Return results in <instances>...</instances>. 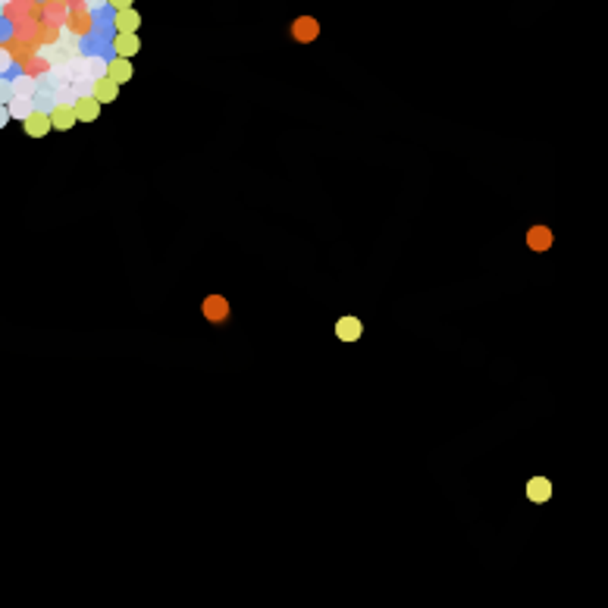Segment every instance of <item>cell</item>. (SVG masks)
<instances>
[{
	"mask_svg": "<svg viewBox=\"0 0 608 608\" xmlns=\"http://www.w3.org/2000/svg\"><path fill=\"white\" fill-rule=\"evenodd\" d=\"M119 94V85L113 82L110 75H101V79H94V88H91V97H94L97 104L104 107V104H113Z\"/></svg>",
	"mask_w": 608,
	"mask_h": 608,
	"instance_id": "cell-10",
	"label": "cell"
},
{
	"mask_svg": "<svg viewBox=\"0 0 608 608\" xmlns=\"http://www.w3.org/2000/svg\"><path fill=\"white\" fill-rule=\"evenodd\" d=\"M527 498L533 505H542L552 498V480L549 477H530L527 480Z\"/></svg>",
	"mask_w": 608,
	"mask_h": 608,
	"instance_id": "cell-9",
	"label": "cell"
},
{
	"mask_svg": "<svg viewBox=\"0 0 608 608\" xmlns=\"http://www.w3.org/2000/svg\"><path fill=\"white\" fill-rule=\"evenodd\" d=\"M75 66H79V75L101 79V75H107V57L104 53H82V57L75 60Z\"/></svg>",
	"mask_w": 608,
	"mask_h": 608,
	"instance_id": "cell-5",
	"label": "cell"
},
{
	"mask_svg": "<svg viewBox=\"0 0 608 608\" xmlns=\"http://www.w3.org/2000/svg\"><path fill=\"white\" fill-rule=\"evenodd\" d=\"M75 123H79V116H75V110L69 104H57L51 110V126L60 129V132H69Z\"/></svg>",
	"mask_w": 608,
	"mask_h": 608,
	"instance_id": "cell-15",
	"label": "cell"
},
{
	"mask_svg": "<svg viewBox=\"0 0 608 608\" xmlns=\"http://www.w3.org/2000/svg\"><path fill=\"white\" fill-rule=\"evenodd\" d=\"M73 91H75V97H88L91 94V88H94V79H88V75H73Z\"/></svg>",
	"mask_w": 608,
	"mask_h": 608,
	"instance_id": "cell-23",
	"label": "cell"
},
{
	"mask_svg": "<svg viewBox=\"0 0 608 608\" xmlns=\"http://www.w3.org/2000/svg\"><path fill=\"white\" fill-rule=\"evenodd\" d=\"M7 113H10V119H19V123H23V119L31 113V97L13 94V97L7 101Z\"/></svg>",
	"mask_w": 608,
	"mask_h": 608,
	"instance_id": "cell-18",
	"label": "cell"
},
{
	"mask_svg": "<svg viewBox=\"0 0 608 608\" xmlns=\"http://www.w3.org/2000/svg\"><path fill=\"white\" fill-rule=\"evenodd\" d=\"M552 242H555V236H552L549 226H530V229H527V248H530V251H536V254L549 251Z\"/></svg>",
	"mask_w": 608,
	"mask_h": 608,
	"instance_id": "cell-8",
	"label": "cell"
},
{
	"mask_svg": "<svg viewBox=\"0 0 608 608\" xmlns=\"http://www.w3.org/2000/svg\"><path fill=\"white\" fill-rule=\"evenodd\" d=\"M113 31H138L141 25V16L135 7H126V10H113Z\"/></svg>",
	"mask_w": 608,
	"mask_h": 608,
	"instance_id": "cell-11",
	"label": "cell"
},
{
	"mask_svg": "<svg viewBox=\"0 0 608 608\" xmlns=\"http://www.w3.org/2000/svg\"><path fill=\"white\" fill-rule=\"evenodd\" d=\"M10 85H13V94H23V97H31L38 91V82L25 73H16L13 79H10Z\"/></svg>",
	"mask_w": 608,
	"mask_h": 608,
	"instance_id": "cell-19",
	"label": "cell"
},
{
	"mask_svg": "<svg viewBox=\"0 0 608 608\" xmlns=\"http://www.w3.org/2000/svg\"><path fill=\"white\" fill-rule=\"evenodd\" d=\"M135 0H107V7L110 10H126V7H132Z\"/></svg>",
	"mask_w": 608,
	"mask_h": 608,
	"instance_id": "cell-27",
	"label": "cell"
},
{
	"mask_svg": "<svg viewBox=\"0 0 608 608\" xmlns=\"http://www.w3.org/2000/svg\"><path fill=\"white\" fill-rule=\"evenodd\" d=\"M7 3H10V0H0V7H7Z\"/></svg>",
	"mask_w": 608,
	"mask_h": 608,
	"instance_id": "cell-29",
	"label": "cell"
},
{
	"mask_svg": "<svg viewBox=\"0 0 608 608\" xmlns=\"http://www.w3.org/2000/svg\"><path fill=\"white\" fill-rule=\"evenodd\" d=\"M57 47H60V51H63V53H66V60L82 57V38H79V35H73V31H69L66 25H60Z\"/></svg>",
	"mask_w": 608,
	"mask_h": 608,
	"instance_id": "cell-13",
	"label": "cell"
},
{
	"mask_svg": "<svg viewBox=\"0 0 608 608\" xmlns=\"http://www.w3.org/2000/svg\"><path fill=\"white\" fill-rule=\"evenodd\" d=\"M19 69H23L25 75H31V79H38V75H45L47 69H51V63H47V60L41 57V53H31V57L25 60V63H23Z\"/></svg>",
	"mask_w": 608,
	"mask_h": 608,
	"instance_id": "cell-20",
	"label": "cell"
},
{
	"mask_svg": "<svg viewBox=\"0 0 608 608\" xmlns=\"http://www.w3.org/2000/svg\"><path fill=\"white\" fill-rule=\"evenodd\" d=\"M201 314H204L207 323L220 327V323L229 320V301H226L223 295H207V298H204V304H201Z\"/></svg>",
	"mask_w": 608,
	"mask_h": 608,
	"instance_id": "cell-2",
	"label": "cell"
},
{
	"mask_svg": "<svg viewBox=\"0 0 608 608\" xmlns=\"http://www.w3.org/2000/svg\"><path fill=\"white\" fill-rule=\"evenodd\" d=\"M107 75H110V79H113L116 85L132 82V75H135L132 60H129V57H116V53H113V57L107 60Z\"/></svg>",
	"mask_w": 608,
	"mask_h": 608,
	"instance_id": "cell-6",
	"label": "cell"
},
{
	"mask_svg": "<svg viewBox=\"0 0 608 608\" xmlns=\"http://www.w3.org/2000/svg\"><path fill=\"white\" fill-rule=\"evenodd\" d=\"M63 25H66L73 35H79V38H91V31H94V13H88L85 7H73Z\"/></svg>",
	"mask_w": 608,
	"mask_h": 608,
	"instance_id": "cell-1",
	"label": "cell"
},
{
	"mask_svg": "<svg viewBox=\"0 0 608 608\" xmlns=\"http://www.w3.org/2000/svg\"><path fill=\"white\" fill-rule=\"evenodd\" d=\"M3 47H7L10 57H13V63H19V66H23L31 53H38V45H31V41H25V38H16V35L10 38Z\"/></svg>",
	"mask_w": 608,
	"mask_h": 608,
	"instance_id": "cell-14",
	"label": "cell"
},
{
	"mask_svg": "<svg viewBox=\"0 0 608 608\" xmlns=\"http://www.w3.org/2000/svg\"><path fill=\"white\" fill-rule=\"evenodd\" d=\"M0 16H3V7H0Z\"/></svg>",
	"mask_w": 608,
	"mask_h": 608,
	"instance_id": "cell-30",
	"label": "cell"
},
{
	"mask_svg": "<svg viewBox=\"0 0 608 608\" xmlns=\"http://www.w3.org/2000/svg\"><path fill=\"white\" fill-rule=\"evenodd\" d=\"M75 116H79V123H94L97 116H101V104H97L94 97H75V104H73Z\"/></svg>",
	"mask_w": 608,
	"mask_h": 608,
	"instance_id": "cell-16",
	"label": "cell"
},
{
	"mask_svg": "<svg viewBox=\"0 0 608 608\" xmlns=\"http://www.w3.org/2000/svg\"><path fill=\"white\" fill-rule=\"evenodd\" d=\"M53 107H57V101H53L51 88H38L35 94H31V110H38V113H51Z\"/></svg>",
	"mask_w": 608,
	"mask_h": 608,
	"instance_id": "cell-21",
	"label": "cell"
},
{
	"mask_svg": "<svg viewBox=\"0 0 608 608\" xmlns=\"http://www.w3.org/2000/svg\"><path fill=\"white\" fill-rule=\"evenodd\" d=\"M10 97H13V85H10L7 75H0V104H7Z\"/></svg>",
	"mask_w": 608,
	"mask_h": 608,
	"instance_id": "cell-25",
	"label": "cell"
},
{
	"mask_svg": "<svg viewBox=\"0 0 608 608\" xmlns=\"http://www.w3.org/2000/svg\"><path fill=\"white\" fill-rule=\"evenodd\" d=\"M23 129H25V135L29 138H45L47 132H51V113H38V110H31L29 116L23 119Z\"/></svg>",
	"mask_w": 608,
	"mask_h": 608,
	"instance_id": "cell-7",
	"label": "cell"
},
{
	"mask_svg": "<svg viewBox=\"0 0 608 608\" xmlns=\"http://www.w3.org/2000/svg\"><path fill=\"white\" fill-rule=\"evenodd\" d=\"M85 10H88V13H101V10H107V0H85Z\"/></svg>",
	"mask_w": 608,
	"mask_h": 608,
	"instance_id": "cell-26",
	"label": "cell"
},
{
	"mask_svg": "<svg viewBox=\"0 0 608 608\" xmlns=\"http://www.w3.org/2000/svg\"><path fill=\"white\" fill-rule=\"evenodd\" d=\"M13 66H16V63H13V57H10V51L0 45V75H7Z\"/></svg>",
	"mask_w": 608,
	"mask_h": 608,
	"instance_id": "cell-24",
	"label": "cell"
},
{
	"mask_svg": "<svg viewBox=\"0 0 608 608\" xmlns=\"http://www.w3.org/2000/svg\"><path fill=\"white\" fill-rule=\"evenodd\" d=\"M41 10H45V16H41V19L63 25V23H66V16H69V0H45V3H41Z\"/></svg>",
	"mask_w": 608,
	"mask_h": 608,
	"instance_id": "cell-17",
	"label": "cell"
},
{
	"mask_svg": "<svg viewBox=\"0 0 608 608\" xmlns=\"http://www.w3.org/2000/svg\"><path fill=\"white\" fill-rule=\"evenodd\" d=\"M364 333V323L357 317H339L335 320V339L339 342H357Z\"/></svg>",
	"mask_w": 608,
	"mask_h": 608,
	"instance_id": "cell-12",
	"label": "cell"
},
{
	"mask_svg": "<svg viewBox=\"0 0 608 608\" xmlns=\"http://www.w3.org/2000/svg\"><path fill=\"white\" fill-rule=\"evenodd\" d=\"M292 38H295L298 45H311L320 38V23L314 16H298L295 23H292Z\"/></svg>",
	"mask_w": 608,
	"mask_h": 608,
	"instance_id": "cell-3",
	"label": "cell"
},
{
	"mask_svg": "<svg viewBox=\"0 0 608 608\" xmlns=\"http://www.w3.org/2000/svg\"><path fill=\"white\" fill-rule=\"evenodd\" d=\"M10 123V113H7V104H0V129Z\"/></svg>",
	"mask_w": 608,
	"mask_h": 608,
	"instance_id": "cell-28",
	"label": "cell"
},
{
	"mask_svg": "<svg viewBox=\"0 0 608 608\" xmlns=\"http://www.w3.org/2000/svg\"><path fill=\"white\" fill-rule=\"evenodd\" d=\"M51 94H53V101H57V104H69V107L75 104V91H73V85H53Z\"/></svg>",
	"mask_w": 608,
	"mask_h": 608,
	"instance_id": "cell-22",
	"label": "cell"
},
{
	"mask_svg": "<svg viewBox=\"0 0 608 608\" xmlns=\"http://www.w3.org/2000/svg\"><path fill=\"white\" fill-rule=\"evenodd\" d=\"M110 47H113V53H116V57H129V60H132L135 53L141 51V41H138V35H135V31H113Z\"/></svg>",
	"mask_w": 608,
	"mask_h": 608,
	"instance_id": "cell-4",
	"label": "cell"
}]
</instances>
